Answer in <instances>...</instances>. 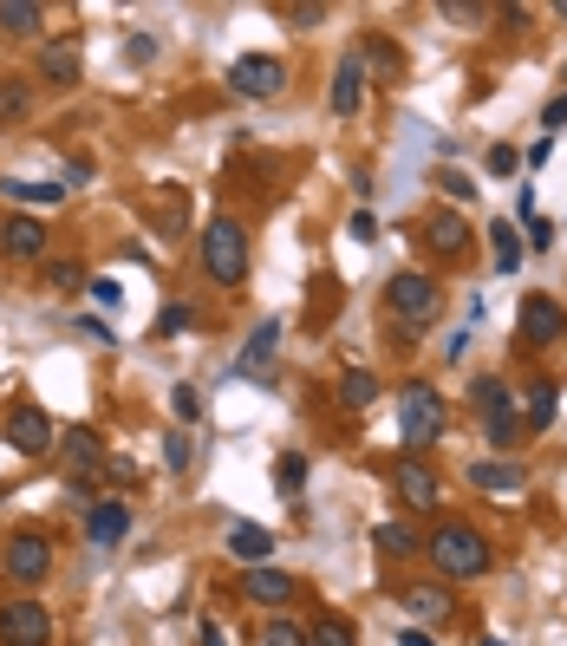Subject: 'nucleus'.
Listing matches in <instances>:
<instances>
[{"instance_id": "obj_1", "label": "nucleus", "mask_w": 567, "mask_h": 646, "mask_svg": "<svg viewBox=\"0 0 567 646\" xmlns=\"http://www.w3.org/2000/svg\"><path fill=\"white\" fill-rule=\"evenodd\" d=\"M424 556L437 562V575H444V582H483V575H490V562H496V556H490V543H483L470 523H437V529H431V543H424Z\"/></svg>"}, {"instance_id": "obj_2", "label": "nucleus", "mask_w": 567, "mask_h": 646, "mask_svg": "<svg viewBox=\"0 0 567 646\" xmlns=\"http://www.w3.org/2000/svg\"><path fill=\"white\" fill-rule=\"evenodd\" d=\"M385 314H392L398 327H437V314H444V288H437V275H424V268H398V275L385 281Z\"/></svg>"}, {"instance_id": "obj_3", "label": "nucleus", "mask_w": 567, "mask_h": 646, "mask_svg": "<svg viewBox=\"0 0 567 646\" xmlns=\"http://www.w3.org/2000/svg\"><path fill=\"white\" fill-rule=\"evenodd\" d=\"M444 418H451V412H444V392H437L431 379H411V386L398 392V438H405L411 458L444 438Z\"/></svg>"}, {"instance_id": "obj_4", "label": "nucleus", "mask_w": 567, "mask_h": 646, "mask_svg": "<svg viewBox=\"0 0 567 646\" xmlns=\"http://www.w3.org/2000/svg\"><path fill=\"white\" fill-rule=\"evenodd\" d=\"M202 275H209L215 288H242V281H248V229H242L235 216H215V222L202 229Z\"/></svg>"}, {"instance_id": "obj_5", "label": "nucleus", "mask_w": 567, "mask_h": 646, "mask_svg": "<svg viewBox=\"0 0 567 646\" xmlns=\"http://www.w3.org/2000/svg\"><path fill=\"white\" fill-rule=\"evenodd\" d=\"M470 399H477V412H483V431H490V444H496L503 458H516V438H522L516 392H509L503 379H477V386H470Z\"/></svg>"}, {"instance_id": "obj_6", "label": "nucleus", "mask_w": 567, "mask_h": 646, "mask_svg": "<svg viewBox=\"0 0 567 646\" xmlns=\"http://www.w3.org/2000/svg\"><path fill=\"white\" fill-rule=\"evenodd\" d=\"M281 85H287V65H281L274 52H248V59L229 65V92H235V98L268 105V98H281Z\"/></svg>"}, {"instance_id": "obj_7", "label": "nucleus", "mask_w": 567, "mask_h": 646, "mask_svg": "<svg viewBox=\"0 0 567 646\" xmlns=\"http://www.w3.org/2000/svg\"><path fill=\"white\" fill-rule=\"evenodd\" d=\"M0 569H7V582L39 588V582L52 575V543L33 536V529H20V536H7V549H0Z\"/></svg>"}, {"instance_id": "obj_8", "label": "nucleus", "mask_w": 567, "mask_h": 646, "mask_svg": "<svg viewBox=\"0 0 567 646\" xmlns=\"http://www.w3.org/2000/svg\"><path fill=\"white\" fill-rule=\"evenodd\" d=\"M0 438H7L20 458H46V451H59V425H52L39 405H13L7 425H0Z\"/></svg>"}, {"instance_id": "obj_9", "label": "nucleus", "mask_w": 567, "mask_h": 646, "mask_svg": "<svg viewBox=\"0 0 567 646\" xmlns=\"http://www.w3.org/2000/svg\"><path fill=\"white\" fill-rule=\"evenodd\" d=\"M0 646H52V614L46 601H0Z\"/></svg>"}, {"instance_id": "obj_10", "label": "nucleus", "mask_w": 567, "mask_h": 646, "mask_svg": "<svg viewBox=\"0 0 567 646\" xmlns=\"http://www.w3.org/2000/svg\"><path fill=\"white\" fill-rule=\"evenodd\" d=\"M59 458H65V477H72V497H78V503H91V471L104 464V444H98V431H65V444H59Z\"/></svg>"}, {"instance_id": "obj_11", "label": "nucleus", "mask_w": 567, "mask_h": 646, "mask_svg": "<svg viewBox=\"0 0 567 646\" xmlns=\"http://www.w3.org/2000/svg\"><path fill=\"white\" fill-rule=\"evenodd\" d=\"M144 216H150V229H157L163 242L189 235V190H183V183H157L150 203H144Z\"/></svg>"}, {"instance_id": "obj_12", "label": "nucleus", "mask_w": 567, "mask_h": 646, "mask_svg": "<svg viewBox=\"0 0 567 646\" xmlns=\"http://www.w3.org/2000/svg\"><path fill=\"white\" fill-rule=\"evenodd\" d=\"M522 340H529V346H555V340H567V307L562 301L529 294V301H522Z\"/></svg>"}, {"instance_id": "obj_13", "label": "nucleus", "mask_w": 567, "mask_h": 646, "mask_svg": "<svg viewBox=\"0 0 567 646\" xmlns=\"http://www.w3.org/2000/svg\"><path fill=\"white\" fill-rule=\"evenodd\" d=\"M464 477H470V490H490V497H522L529 490V471L516 458H477Z\"/></svg>"}, {"instance_id": "obj_14", "label": "nucleus", "mask_w": 567, "mask_h": 646, "mask_svg": "<svg viewBox=\"0 0 567 646\" xmlns=\"http://www.w3.org/2000/svg\"><path fill=\"white\" fill-rule=\"evenodd\" d=\"M0 248H7L13 261H46V222L26 216V209L0 216Z\"/></svg>"}, {"instance_id": "obj_15", "label": "nucleus", "mask_w": 567, "mask_h": 646, "mask_svg": "<svg viewBox=\"0 0 567 646\" xmlns=\"http://www.w3.org/2000/svg\"><path fill=\"white\" fill-rule=\"evenodd\" d=\"M39 78H46V85H78V78H85V46H78L72 33H65V39H46V46H39Z\"/></svg>"}, {"instance_id": "obj_16", "label": "nucleus", "mask_w": 567, "mask_h": 646, "mask_svg": "<svg viewBox=\"0 0 567 646\" xmlns=\"http://www.w3.org/2000/svg\"><path fill=\"white\" fill-rule=\"evenodd\" d=\"M424 248H431L437 261H457V255L470 248V222H464L457 209H431V216H424Z\"/></svg>"}, {"instance_id": "obj_17", "label": "nucleus", "mask_w": 567, "mask_h": 646, "mask_svg": "<svg viewBox=\"0 0 567 646\" xmlns=\"http://www.w3.org/2000/svg\"><path fill=\"white\" fill-rule=\"evenodd\" d=\"M366 78H372V72L359 65V52L333 65V92H326V105H333V118H353V111L366 105Z\"/></svg>"}, {"instance_id": "obj_18", "label": "nucleus", "mask_w": 567, "mask_h": 646, "mask_svg": "<svg viewBox=\"0 0 567 646\" xmlns=\"http://www.w3.org/2000/svg\"><path fill=\"white\" fill-rule=\"evenodd\" d=\"M398 497H405V510H437V503H444V484H437L418 458H405V464H398Z\"/></svg>"}, {"instance_id": "obj_19", "label": "nucleus", "mask_w": 567, "mask_h": 646, "mask_svg": "<svg viewBox=\"0 0 567 646\" xmlns=\"http://www.w3.org/2000/svg\"><path fill=\"white\" fill-rule=\"evenodd\" d=\"M405 614H411L418 627H444V621H451V588H444V582L405 588Z\"/></svg>"}, {"instance_id": "obj_20", "label": "nucleus", "mask_w": 567, "mask_h": 646, "mask_svg": "<svg viewBox=\"0 0 567 646\" xmlns=\"http://www.w3.org/2000/svg\"><path fill=\"white\" fill-rule=\"evenodd\" d=\"M229 556L248 562V569H268V556H274V529H261V523H235V529H229Z\"/></svg>"}, {"instance_id": "obj_21", "label": "nucleus", "mask_w": 567, "mask_h": 646, "mask_svg": "<svg viewBox=\"0 0 567 646\" xmlns=\"http://www.w3.org/2000/svg\"><path fill=\"white\" fill-rule=\"evenodd\" d=\"M490 248H496V275H516L529 261V242L516 235V216H496L490 222Z\"/></svg>"}, {"instance_id": "obj_22", "label": "nucleus", "mask_w": 567, "mask_h": 646, "mask_svg": "<svg viewBox=\"0 0 567 646\" xmlns=\"http://www.w3.org/2000/svg\"><path fill=\"white\" fill-rule=\"evenodd\" d=\"M300 588H294V575H281V569H248V601H261V608H287Z\"/></svg>"}, {"instance_id": "obj_23", "label": "nucleus", "mask_w": 567, "mask_h": 646, "mask_svg": "<svg viewBox=\"0 0 567 646\" xmlns=\"http://www.w3.org/2000/svg\"><path fill=\"white\" fill-rule=\"evenodd\" d=\"M85 529H91V543H104V549H111V543H124V529H131V510H124V503H98V510L85 516Z\"/></svg>"}, {"instance_id": "obj_24", "label": "nucleus", "mask_w": 567, "mask_h": 646, "mask_svg": "<svg viewBox=\"0 0 567 646\" xmlns=\"http://www.w3.org/2000/svg\"><path fill=\"white\" fill-rule=\"evenodd\" d=\"M359 65H379V78H405V52H398L385 33H372V39L359 46Z\"/></svg>"}, {"instance_id": "obj_25", "label": "nucleus", "mask_w": 567, "mask_h": 646, "mask_svg": "<svg viewBox=\"0 0 567 646\" xmlns=\"http://www.w3.org/2000/svg\"><path fill=\"white\" fill-rule=\"evenodd\" d=\"M0 196H7V203H20V209H33V203H46V209H52V203L65 196V183H26V176H7V183H0Z\"/></svg>"}, {"instance_id": "obj_26", "label": "nucleus", "mask_w": 567, "mask_h": 646, "mask_svg": "<svg viewBox=\"0 0 567 646\" xmlns=\"http://www.w3.org/2000/svg\"><path fill=\"white\" fill-rule=\"evenodd\" d=\"M39 26H46V7H39V0H0V33H20V39H26V33H39Z\"/></svg>"}, {"instance_id": "obj_27", "label": "nucleus", "mask_w": 567, "mask_h": 646, "mask_svg": "<svg viewBox=\"0 0 567 646\" xmlns=\"http://www.w3.org/2000/svg\"><path fill=\"white\" fill-rule=\"evenodd\" d=\"M307 646H359V634H353L346 614H313L307 621Z\"/></svg>"}, {"instance_id": "obj_28", "label": "nucleus", "mask_w": 567, "mask_h": 646, "mask_svg": "<svg viewBox=\"0 0 567 646\" xmlns=\"http://www.w3.org/2000/svg\"><path fill=\"white\" fill-rule=\"evenodd\" d=\"M274 340H281V320H261V327H255V340L242 346L235 373H255V366H268V359H274Z\"/></svg>"}, {"instance_id": "obj_29", "label": "nucleus", "mask_w": 567, "mask_h": 646, "mask_svg": "<svg viewBox=\"0 0 567 646\" xmlns=\"http://www.w3.org/2000/svg\"><path fill=\"white\" fill-rule=\"evenodd\" d=\"M555 405H562V386L555 379H535L529 386V431H548L555 425Z\"/></svg>"}, {"instance_id": "obj_30", "label": "nucleus", "mask_w": 567, "mask_h": 646, "mask_svg": "<svg viewBox=\"0 0 567 646\" xmlns=\"http://www.w3.org/2000/svg\"><path fill=\"white\" fill-rule=\"evenodd\" d=\"M26 111H33V78H13L7 72L0 78V124H20Z\"/></svg>"}, {"instance_id": "obj_31", "label": "nucleus", "mask_w": 567, "mask_h": 646, "mask_svg": "<svg viewBox=\"0 0 567 646\" xmlns=\"http://www.w3.org/2000/svg\"><path fill=\"white\" fill-rule=\"evenodd\" d=\"M379 399V379L366 373V366H353V373H340V405H353V412H366Z\"/></svg>"}, {"instance_id": "obj_32", "label": "nucleus", "mask_w": 567, "mask_h": 646, "mask_svg": "<svg viewBox=\"0 0 567 646\" xmlns=\"http://www.w3.org/2000/svg\"><path fill=\"white\" fill-rule=\"evenodd\" d=\"M372 543H379V556H418V549H424L411 523H379V529H372Z\"/></svg>"}, {"instance_id": "obj_33", "label": "nucleus", "mask_w": 567, "mask_h": 646, "mask_svg": "<svg viewBox=\"0 0 567 646\" xmlns=\"http://www.w3.org/2000/svg\"><path fill=\"white\" fill-rule=\"evenodd\" d=\"M274 490H281L287 503H300V490H307V458H300V451H287V458L274 464Z\"/></svg>"}, {"instance_id": "obj_34", "label": "nucleus", "mask_w": 567, "mask_h": 646, "mask_svg": "<svg viewBox=\"0 0 567 646\" xmlns=\"http://www.w3.org/2000/svg\"><path fill=\"white\" fill-rule=\"evenodd\" d=\"M437 13H444V20H457V26H483V20H496L503 7H483V0H444Z\"/></svg>"}, {"instance_id": "obj_35", "label": "nucleus", "mask_w": 567, "mask_h": 646, "mask_svg": "<svg viewBox=\"0 0 567 646\" xmlns=\"http://www.w3.org/2000/svg\"><path fill=\"white\" fill-rule=\"evenodd\" d=\"M46 288L52 294H72V288H85V268L78 261H46Z\"/></svg>"}, {"instance_id": "obj_36", "label": "nucleus", "mask_w": 567, "mask_h": 646, "mask_svg": "<svg viewBox=\"0 0 567 646\" xmlns=\"http://www.w3.org/2000/svg\"><path fill=\"white\" fill-rule=\"evenodd\" d=\"M170 412H176V425H196L202 418V392L196 386H170Z\"/></svg>"}, {"instance_id": "obj_37", "label": "nucleus", "mask_w": 567, "mask_h": 646, "mask_svg": "<svg viewBox=\"0 0 567 646\" xmlns=\"http://www.w3.org/2000/svg\"><path fill=\"white\" fill-rule=\"evenodd\" d=\"M437 190H444L451 203H477V183H470L464 170H437Z\"/></svg>"}, {"instance_id": "obj_38", "label": "nucleus", "mask_w": 567, "mask_h": 646, "mask_svg": "<svg viewBox=\"0 0 567 646\" xmlns=\"http://www.w3.org/2000/svg\"><path fill=\"white\" fill-rule=\"evenodd\" d=\"M261 646H307V627H294V621H268V627H261Z\"/></svg>"}, {"instance_id": "obj_39", "label": "nucleus", "mask_w": 567, "mask_h": 646, "mask_svg": "<svg viewBox=\"0 0 567 646\" xmlns=\"http://www.w3.org/2000/svg\"><path fill=\"white\" fill-rule=\"evenodd\" d=\"M189 458H196V451H189V438H183V431H170V438H163V464H170V471H189Z\"/></svg>"}, {"instance_id": "obj_40", "label": "nucleus", "mask_w": 567, "mask_h": 646, "mask_svg": "<svg viewBox=\"0 0 567 646\" xmlns=\"http://www.w3.org/2000/svg\"><path fill=\"white\" fill-rule=\"evenodd\" d=\"M562 124H567V92H555V98L542 105V137H555Z\"/></svg>"}, {"instance_id": "obj_41", "label": "nucleus", "mask_w": 567, "mask_h": 646, "mask_svg": "<svg viewBox=\"0 0 567 646\" xmlns=\"http://www.w3.org/2000/svg\"><path fill=\"white\" fill-rule=\"evenodd\" d=\"M85 294H91L98 307H118V301H124V288H118L111 275H98V281H85Z\"/></svg>"}, {"instance_id": "obj_42", "label": "nucleus", "mask_w": 567, "mask_h": 646, "mask_svg": "<svg viewBox=\"0 0 567 646\" xmlns=\"http://www.w3.org/2000/svg\"><path fill=\"white\" fill-rule=\"evenodd\" d=\"M78 333H85V340H98V346H118L111 320H98V314H85V320H78Z\"/></svg>"}, {"instance_id": "obj_43", "label": "nucleus", "mask_w": 567, "mask_h": 646, "mask_svg": "<svg viewBox=\"0 0 567 646\" xmlns=\"http://www.w3.org/2000/svg\"><path fill=\"white\" fill-rule=\"evenodd\" d=\"M516 170V144H490V176H509Z\"/></svg>"}, {"instance_id": "obj_44", "label": "nucleus", "mask_w": 567, "mask_h": 646, "mask_svg": "<svg viewBox=\"0 0 567 646\" xmlns=\"http://www.w3.org/2000/svg\"><path fill=\"white\" fill-rule=\"evenodd\" d=\"M189 327H196L189 307H163V333H189Z\"/></svg>"}, {"instance_id": "obj_45", "label": "nucleus", "mask_w": 567, "mask_h": 646, "mask_svg": "<svg viewBox=\"0 0 567 646\" xmlns=\"http://www.w3.org/2000/svg\"><path fill=\"white\" fill-rule=\"evenodd\" d=\"M287 20H294V26H320V20H326V7H287Z\"/></svg>"}, {"instance_id": "obj_46", "label": "nucleus", "mask_w": 567, "mask_h": 646, "mask_svg": "<svg viewBox=\"0 0 567 646\" xmlns=\"http://www.w3.org/2000/svg\"><path fill=\"white\" fill-rule=\"evenodd\" d=\"M150 52H157V39H144V33H137V39H131V46H124V59H131V65H144V59H150Z\"/></svg>"}, {"instance_id": "obj_47", "label": "nucleus", "mask_w": 567, "mask_h": 646, "mask_svg": "<svg viewBox=\"0 0 567 646\" xmlns=\"http://www.w3.org/2000/svg\"><path fill=\"white\" fill-rule=\"evenodd\" d=\"M72 183H91V163H85V157H72V163H65V190H72Z\"/></svg>"}, {"instance_id": "obj_48", "label": "nucleus", "mask_w": 567, "mask_h": 646, "mask_svg": "<svg viewBox=\"0 0 567 646\" xmlns=\"http://www.w3.org/2000/svg\"><path fill=\"white\" fill-rule=\"evenodd\" d=\"M196 646H222V627H215V621H202V627H196Z\"/></svg>"}, {"instance_id": "obj_49", "label": "nucleus", "mask_w": 567, "mask_h": 646, "mask_svg": "<svg viewBox=\"0 0 567 646\" xmlns=\"http://www.w3.org/2000/svg\"><path fill=\"white\" fill-rule=\"evenodd\" d=\"M398 646H431V627H405V634H398Z\"/></svg>"}, {"instance_id": "obj_50", "label": "nucleus", "mask_w": 567, "mask_h": 646, "mask_svg": "<svg viewBox=\"0 0 567 646\" xmlns=\"http://www.w3.org/2000/svg\"><path fill=\"white\" fill-rule=\"evenodd\" d=\"M483 646H509V641H496V634H490V641H483Z\"/></svg>"}]
</instances>
